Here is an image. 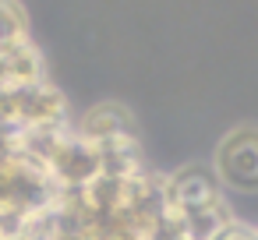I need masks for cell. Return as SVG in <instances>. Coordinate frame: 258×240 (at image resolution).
I'll list each match as a JSON object with an SVG mask.
<instances>
[{
    "mask_svg": "<svg viewBox=\"0 0 258 240\" xmlns=\"http://www.w3.org/2000/svg\"><path fill=\"white\" fill-rule=\"evenodd\" d=\"M223 184L237 191H258V127H240L216 148Z\"/></svg>",
    "mask_w": 258,
    "mask_h": 240,
    "instance_id": "cell-1",
    "label": "cell"
},
{
    "mask_svg": "<svg viewBox=\"0 0 258 240\" xmlns=\"http://www.w3.org/2000/svg\"><path fill=\"white\" fill-rule=\"evenodd\" d=\"M50 177L57 187H85L99 177V152L89 138L68 127L57 152L50 155Z\"/></svg>",
    "mask_w": 258,
    "mask_h": 240,
    "instance_id": "cell-2",
    "label": "cell"
},
{
    "mask_svg": "<svg viewBox=\"0 0 258 240\" xmlns=\"http://www.w3.org/2000/svg\"><path fill=\"white\" fill-rule=\"evenodd\" d=\"M223 198L219 180L202 170V166H187L180 173L170 177V208L173 212H191V208H209Z\"/></svg>",
    "mask_w": 258,
    "mask_h": 240,
    "instance_id": "cell-3",
    "label": "cell"
},
{
    "mask_svg": "<svg viewBox=\"0 0 258 240\" xmlns=\"http://www.w3.org/2000/svg\"><path fill=\"white\" fill-rule=\"evenodd\" d=\"M32 82H46L43 53L29 39H18V43L0 46V89L32 85Z\"/></svg>",
    "mask_w": 258,
    "mask_h": 240,
    "instance_id": "cell-4",
    "label": "cell"
},
{
    "mask_svg": "<svg viewBox=\"0 0 258 240\" xmlns=\"http://www.w3.org/2000/svg\"><path fill=\"white\" fill-rule=\"evenodd\" d=\"M92 145L99 152V173H106V177L131 180L145 170L138 134H113V138H103V141H92Z\"/></svg>",
    "mask_w": 258,
    "mask_h": 240,
    "instance_id": "cell-5",
    "label": "cell"
},
{
    "mask_svg": "<svg viewBox=\"0 0 258 240\" xmlns=\"http://www.w3.org/2000/svg\"><path fill=\"white\" fill-rule=\"evenodd\" d=\"M78 134L89 138V141H103V138H113V134H135V120H131V113L124 106L103 103V106H92L82 117Z\"/></svg>",
    "mask_w": 258,
    "mask_h": 240,
    "instance_id": "cell-6",
    "label": "cell"
},
{
    "mask_svg": "<svg viewBox=\"0 0 258 240\" xmlns=\"http://www.w3.org/2000/svg\"><path fill=\"white\" fill-rule=\"evenodd\" d=\"M82 191H85V205L92 208V215H113L127 201V180H117V177H106V173H99Z\"/></svg>",
    "mask_w": 258,
    "mask_h": 240,
    "instance_id": "cell-7",
    "label": "cell"
},
{
    "mask_svg": "<svg viewBox=\"0 0 258 240\" xmlns=\"http://www.w3.org/2000/svg\"><path fill=\"white\" fill-rule=\"evenodd\" d=\"M18 39H29L25 11L15 4V0H0V46L18 43Z\"/></svg>",
    "mask_w": 258,
    "mask_h": 240,
    "instance_id": "cell-8",
    "label": "cell"
},
{
    "mask_svg": "<svg viewBox=\"0 0 258 240\" xmlns=\"http://www.w3.org/2000/svg\"><path fill=\"white\" fill-rule=\"evenodd\" d=\"M216 240H258V233L254 229H247V226H240V222H233L223 236H216Z\"/></svg>",
    "mask_w": 258,
    "mask_h": 240,
    "instance_id": "cell-9",
    "label": "cell"
},
{
    "mask_svg": "<svg viewBox=\"0 0 258 240\" xmlns=\"http://www.w3.org/2000/svg\"><path fill=\"white\" fill-rule=\"evenodd\" d=\"M254 233H258V229H254Z\"/></svg>",
    "mask_w": 258,
    "mask_h": 240,
    "instance_id": "cell-10",
    "label": "cell"
}]
</instances>
